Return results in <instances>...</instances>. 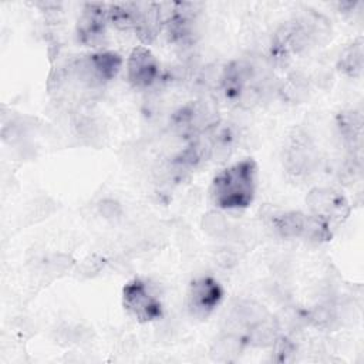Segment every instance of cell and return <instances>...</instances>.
Listing matches in <instances>:
<instances>
[{
	"label": "cell",
	"mask_w": 364,
	"mask_h": 364,
	"mask_svg": "<svg viewBox=\"0 0 364 364\" xmlns=\"http://www.w3.org/2000/svg\"><path fill=\"white\" fill-rule=\"evenodd\" d=\"M107 4L87 3L77 23L78 40L87 47H100L105 40Z\"/></svg>",
	"instance_id": "52a82bcc"
},
{
	"label": "cell",
	"mask_w": 364,
	"mask_h": 364,
	"mask_svg": "<svg viewBox=\"0 0 364 364\" xmlns=\"http://www.w3.org/2000/svg\"><path fill=\"white\" fill-rule=\"evenodd\" d=\"M122 67V58L114 51H97L75 60L70 68L68 75L87 88H98L115 78Z\"/></svg>",
	"instance_id": "7a4b0ae2"
},
{
	"label": "cell",
	"mask_w": 364,
	"mask_h": 364,
	"mask_svg": "<svg viewBox=\"0 0 364 364\" xmlns=\"http://www.w3.org/2000/svg\"><path fill=\"white\" fill-rule=\"evenodd\" d=\"M311 151H313L311 146L306 141L296 139V142L289 148V154H287V162H289L290 171L296 173L307 171L313 162Z\"/></svg>",
	"instance_id": "9c48e42d"
},
{
	"label": "cell",
	"mask_w": 364,
	"mask_h": 364,
	"mask_svg": "<svg viewBox=\"0 0 364 364\" xmlns=\"http://www.w3.org/2000/svg\"><path fill=\"white\" fill-rule=\"evenodd\" d=\"M340 70L351 77H355L363 70V43L358 40L348 47L340 58Z\"/></svg>",
	"instance_id": "30bf717a"
},
{
	"label": "cell",
	"mask_w": 364,
	"mask_h": 364,
	"mask_svg": "<svg viewBox=\"0 0 364 364\" xmlns=\"http://www.w3.org/2000/svg\"><path fill=\"white\" fill-rule=\"evenodd\" d=\"M257 185V165L252 158L240 159L215 175L209 196L222 210L246 209L255 199Z\"/></svg>",
	"instance_id": "6da1fadb"
},
{
	"label": "cell",
	"mask_w": 364,
	"mask_h": 364,
	"mask_svg": "<svg viewBox=\"0 0 364 364\" xmlns=\"http://www.w3.org/2000/svg\"><path fill=\"white\" fill-rule=\"evenodd\" d=\"M310 213L318 216L327 223L343 222L350 213V205L346 196L331 188L311 189L306 198Z\"/></svg>",
	"instance_id": "8992f818"
},
{
	"label": "cell",
	"mask_w": 364,
	"mask_h": 364,
	"mask_svg": "<svg viewBox=\"0 0 364 364\" xmlns=\"http://www.w3.org/2000/svg\"><path fill=\"white\" fill-rule=\"evenodd\" d=\"M122 306L136 321L149 323L162 317L164 306L155 287L144 279L135 277L122 289Z\"/></svg>",
	"instance_id": "277c9868"
},
{
	"label": "cell",
	"mask_w": 364,
	"mask_h": 364,
	"mask_svg": "<svg viewBox=\"0 0 364 364\" xmlns=\"http://www.w3.org/2000/svg\"><path fill=\"white\" fill-rule=\"evenodd\" d=\"M273 230L284 239H306L320 243L331 237V225L313 213L300 210L280 212L272 216Z\"/></svg>",
	"instance_id": "3957f363"
},
{
	"label": "cell",
	"mask_w": 364,
	"mask_h": 364,
	"mask_svg": "<svg viewBox=\"0 0 364 364\" xmlns=\"http://www.w3.org/2000/svg\"><path fill=\"white\" fill-rule=\"evenodd\" d=\"M159 77V63L145 46L135 47L127 60V78L135 88H148Z\"/></svg>",
	"instance_id": "ba28073f"
},
{
	"label": "cell",
	"mask_w": 364,
	"mask_h": 364,
	"mask_svg": "<svg viewBox=\"0 0 364 364\" xmlns=\"http://www.w3.org/2000/svg\"><path fill=\"white\" fill-rule=\"evenodd\" d=\"M223 287L210 276H200L191 282L186 293V307L196 318H206L220 304Z\"/></svg>",
	"instance_id": "5b68a950"
},
{
	"label": "cell",
	"mask_w": 364,
	"mask_h": 364,
	"mask_svg": "<svg viewBox=\"0 0 364 364\" xmlns=\"http://www.w3.org/2000/svg\"><path fill=\"white\" fill-rule=\"evenodd\" d=\"M273 360L279 361V363H287L293 358L294 353H296V346L291 343V340H289L284 336H280L276 338V341L273 343Z\"/></svg>",
	"instance_id": "8fae6325"
},
{
	"label": "cell",
	"mask_w": 364,
	"mask_h": 364,
	"mask_svg": "<svg viewBox=\"0 0 364 364\" xmlns=\"http://www.w3.org/2000/svg\"><path fill=\"white\" fill-rule=\"evenodd\" d=\"M100 210L105 218H112L119 213V206L114 200H104L100 203Z\"/></svg>",
	"instance_id": "7c38bea8"
}]
</instances>
